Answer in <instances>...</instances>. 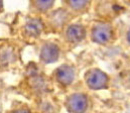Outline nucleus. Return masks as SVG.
Returning <instances> with one entry per match:
<instances>
[{
  "label": "nucleus",
  "mask_w": 130,
  "mask_h": 113,
  "mask_svg": "<svg viewBox=\"0 0 130 113\" xmlns=\"http://www.w3.org/2000/svg\"><path fill=\"white\" fill-rule=\"evenodd\" d=\"M86 81L90 88L99 90V89H103L107 86L108 77L104 72H102L98 69H93V70H90L86 74Z\"/></svg>",
  "instance_id": "obj_1"
},
{
  "label": "nucleus",
  "mask_w": 130,
  "mask_h": 113,
  "mask_svg": "<svg viewBox=\"0 0 130 113\" xmlns=\"http://www.w3.org/2000/svg\"><path fill=\"white\" fill-rule=\"evenodd\" d=\"M67 108L71 113H84L88 107V100L84 94H73L67 100Z\"/></svg>",
  "instance_id": "obj_2"
},
{
  "label": "nucleus",
  "mask_w": 130,
  "mask_h": 113,
  "mask_svg": "<svg viewBox=\"0 0 130 113\" xmlns=\"http://www.w3.org/2000/svg\"><path fill=\"white\" fill-rule=\"evenodd\" d=\"M60 56V49L55 43H45L40 51V59L44 63H54L58 61Z\"/></svg>",
  "instance_id": "obj_3"
},
{
  "label": "nucleus",
  "mask_w": 130,
  "mask_h": 113,
  "mask_svg": "<svg viewBox=\"0 0 130 113\" xmlns=\"http://www.w3.org/2000/svg\"><path fill=\"white\" fill-rule=\"evenodd\" d=\"M112 36V30L109 25L98 24L93 28L92 38L93 40L98 43H106Z\"/></svg>",
  "instance_id": "obj_4"
},
{
  "label": "nucleus",
  "mask_w": 130,
  "mask_h": 113,
  "mask_svg": "<svg viewBox=\"0 0 130 113\" xmlns=\"http://www.w3.org/2000/svg\"><path fill=\"white\" fill-rule=\"evenodd\" d=\"M56 76L60 83H62L64 85H69L74 81L75 71L70 66H61L56 71Z\"/></svg>",
  "instance_id": "obj_5"
},
{
  "label": "nucleus",
  "mask_w": 130,
  "mask_h": 113,
  "mask_svg": "<svg viewBox=\"0 0 130 113\" xmlns=\"http://www.w3.org/2000/svg\"><path fill=\"white\" fill-rule=\"evenodd\" d=\"M85 37V29L82 25H71L67 30V38L72 42H78Z\"/></svg>",
  "instance_id": "obj_6"
},
{
  "label": "nucleus",
  "mask_w": 130,
  "mask_h": 113,
  "mask_svg": "<svg viewBox=\"0 0 130 113\" xmlns=\"http://www.w3.org/2000/svg\"><path fill=\"white\" fill-rule=\"evenodd\" d=\"M43 27V24L41 22V20L36 19V18H32L29 19L27 21V23L25 24V29L27 31L28 35L30 36H37L41 33Z\"/></svg>",
  "instance_id": "obj_7"
},
{
  "label": "nucleus",
  "mask_w": 130,
  "mask_h": 113,
  "mask_svg": "<svg viewBox=\"0 0 130 113\" xmlns=\"http://www.w3.org/2000/svg\"><path fill=\"white\" fill-rule=\"evenodd\" d=\"M54 1H35L36 6L41 10H46L53 5Z\"/></svg>",
  "instance_id": "obj_8"
},
{
  "label": "nucleus",
  "mask_w": 130,
  "mask_h": 113,
  "mask_svg": "<svg viewBox=\"0 0 130 113\" xmlns=\"http://www.w3.org/2000/svg\"><path fill=\"white\" fill-rule=\"evenodd\" d=\"M88 1H71V6L75 9H81L87 5Z\"/></svg>",
  "instance_id": "obj_9"
},
{
  "label": "nucleus",
  "mask_w": 130,
  "mask_h": 113,
  "mask_svg": "<svg viewBox=\"0 0 130 113\" xmlns=\"http://www.w3.org/2000/svg\"><path fill=\"white\" fill-rule=\"evenodd\" d=\"M15 113H30V112L27 111V110H25V109H19V110H17Z\"/></svg>",
  "instance_id": "obj_10"
},
{
  "label": "nucleus",
  "mask_w": 130,
  "mask_h": 113,
  "mask_svg": "<svg viewBox=\"0 0 130 113\" xmlns=\"http://www.w3.org/2000/svg\"><path fill=\"white\" fill-rule=\"evenodd\" d=\"M1 5H2V3H1V1H0V7H1Z\"/></svg>",
  "instance_id": "obj_11"
}]
</instances>
